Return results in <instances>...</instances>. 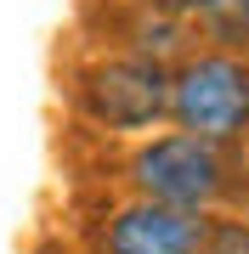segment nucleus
Instances as JSON below:
<instances>
[{"instance_id": "f257e3e1", "label": "nucleus", "mask_w": 249, "mask_h": 254, "mask_svg": "<svg viewBox=\"0 0 249 254\" xmlns=\"http://www.w3.org/2000/svg\"><path fill=\"white\" fill-rule=\"evenodd\" d=\"M170 113L187 136L221 147L249 130V63L244 57H193L170 73Z\"/></svg>"}, {"instance_id": "f03ea898", "label": "nucleus", "mask_w": 249, "mask_h": 254, "mask_svg": "<svg viewBox=\"0 0 249 254\" xmlns=\"http://www.w3.org/2000/svg\"><path fill=\"white\" fill-rule=\"evenodd\" d=\"M130 175H136V187H142L148 203L181 209V215H198V209H210L227 192V158H221V147H210L198 136H159L153 147L136 153Z\"/></svg>"}, {"instance_id": "7ed1b4c3", "label": "nucleus", "mask_w": 249, "mask_h": 254, "mask_svg": "<svg viewBox=\"0 0 249 254\" xmlns=\"http://www.w3.org/2000/svg\"><path fill=\"white\" fill-rule=\"evenodd\" d=\"M85 108L108 130H148L153 119L170 113V73L165 63H148V57L102 63L85 85Z\"/></svg>"}, {"instance_id": "20e7f679", "label": "nucleus", "mask_w": 249, "mask_h": 254, "mask_svg": "<svg viewBox=\"0 0 249 254\" xmlns=\"http://www.w3.org/2000/svg\"><path fill=\"white\" fill-rule=\"evenodd\" d=\"M204 243V220L181 215V209L165 203H130L113 215L108 226V254H198Z\"/></svg>"}, {"instance_id": "39448f33", "label": "nucleus", "mask_w": 249, "mask_h": 254, "mask_svg": "<svg viewBox=\"0 0 249 254\" xmlns=\"http://www.w3.org/2000/svg\"><path fill=\"white\" fill-rule=\"evenodd\" d=\"M130 46H136V57H148V63H165V57L181 51V23L170 17V11H142L136 23H130Z\"/></svg>"}, {"instance_id": "423d86ee", "label": "nucleus", "mask_w": 249, "mask_h": 254, "mask_svg": "<svg viewBox=\"0 0 249 254\" xmlns=\"http://www.w3.org/2000/svg\"><path fill=\"white\" fill-rule=\"evenodd\" d=\"M198 23L221 46H249V0H198Z\"/></svg>"}, {"instance_id": "0eeeda50", "label": "nucleus", "mask_w": 249, "mask_h": 254, "mask_svg": "<svg viewBox=\"0 0 249 254\" xmlns=\"http://www.w3.org/2000/svg\"><path fill=\"white\" fill-rule=\"evenodd\" d=\"M198 254H249V220H215V226H204Z\"/></svg>"}, {"instance_id": "6e6552de", "label": "nucleus", "mask_w": 249, "mask_h": 254, "mask_svg": "<svg viewBox=\"0 0 249 254\" xmlns=\"http://www.w3.org/2000/svg\"><path fill=\"white\" fill-rule=\"evenodd\" d=\"M153 11H170V17H181V11H198V0H153Z\"/></svg>"}]
</instances>
